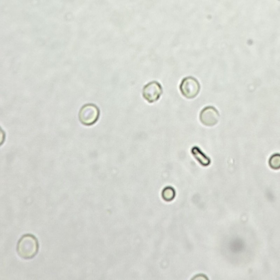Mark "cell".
<instances>
[{"label": "cell", "instance_id": "cell-4", "mask_svg": "<svg viewBox=\"0 0 280 280\" xmlns=\"http://www.w3.org/2000/svg\"><path fill=\"white\" fill-rule=\"evenodd\" d=\"M163 92V88L160 83L157 81H152L143 88L142 96L148 103L152 104L159 100Z\"/></svg>", "mask_w": 280, "mask_h": 280}, {"label": "cell", "instance_id": "cell-1", "mask_svg": "<svg viewBox=\"0 0 280 280\" xmlns=\"http://www.w3.org/2000/svg\"><path fill=\"white\" fill-rule=\"evenodd\" d=\"M39 248L37 238L33 235L26 234L23 235L18 242L17 251L21 258L31 259L38 254Z\"/></svg>", "mask_w": 280, "mask_h": 280}, {"label": "cell", "instance_id": "cell-5", "mask_svg": "<svg viewBox=\"0 0 280 280\" xmlns=\"http://www.w3.org/2000/svg\"><path fill=\"white\" fill-rule=\"evenodd\" d=\"M199 119L204 126L213 127L216 126L219 120V114L215 107L207 106L200 112Z\"/></svg>", "mask_w": 280, "mask_h": 280}, {"label": "cell", "instance_id": "cell-2", "mask_svg": "<svg viewBox=\"0 0 280 280\" xmlns=\"http://www.w3.org/2000/svg\"><path fill=\"white\" fill-rule=\"evenodd\" d=\"M180 92L184 98L193 99L198 96L200 91V85L194 77L189 76L182 80L180 86Z\"/></svg>", "mask_w": 280, "mask_h": 280}, {"label": "cell", "instance_id": "cell-7", "mask_svg": "<svg viewBox=\"0 0 280 280\" xmlns=\"http://www.w3.org/2000/svg\"><path fill=\"white\" fill-rule=\"evenodd\" d=\"M269 164L270 166L273 169H278L280 168V154H274L271 157Z\"/></svg>", "mask_w": 280, "mask_h": 280}, {"label": "cell", "instance_id": "cell-3", "mask_svg": "<svg viewBox=\"0 0 280 280\" xmlns=\"http://www.w3.org/2000/svg\"><path fill=\"white\" fill-rule=\"evenodd\" d=\"M100 116L98 107L89 104L83 106L79 112L80 122L85 126H92L97 122Z\"/></svg>", "mask_w": 280, "mask_h": 280}, {"label": "cell", "instance_id": "cell-6", "mask_svg": "<svg viewBox=\"0 0 280 280\" xmlns=\"http://www.w3.org/2000/svg\"><path fill=\"white\" fill-rule=\"evenodd\" d=\"M192 153L193 156L197 159L198 162L202 165L207 166L210 163V159L205 156L200 149L197 146H195L192 149Z\"/></svg>", "mask_w": 280, "mask_h": 280}]
</instances>
